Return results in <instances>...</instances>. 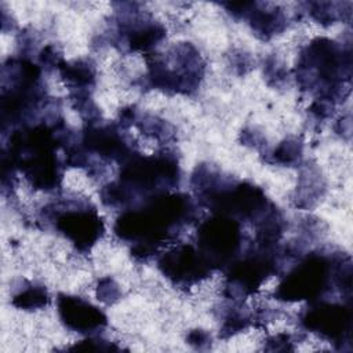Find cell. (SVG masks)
I'll list each match as a JSON object with an SVG mask.
<instances>
[{"mask_svg":"<svg viewBox=\"0 0 353 353\" xmlns=\"http://www.w3.org/2000/svg\"><path fill=\"white\" fill-rule=\"evenodd\" d=\"M255 1H240V3H222L226 11L234 18H245L252 10Z\"/></svg>","mask_w":353,"mask_h":353,"instance_id":"29","label":"cell"},{"mask_svg":"<svg viewBox=\"0 0 353 353\" xmlns=\"http://www.w3.org/2000/svg\"><path fill=\"white\" fill-rule=\"evenodd\" d=\"M148 84L168 94L194 92L204 76V61L190 43H178L167 54H148Z\"/></svg>","mask_w":353,"mask_h":353,"instance_id":"5","label":"cell"},{"mask_svg":"<svg viewBox=\"0 0 353 353\" xmlns=\"http://www.w3.org/2000/svg\"><path fill=\"white\" fill-rule=\"evenodd\" d=\"M97 298L105 305H113L121 298V290L112 277H102L97 284Z\"/></svg>","mask_w":353,"mask_h":353,"instance_id":"23","label":"cell"},{"mask_svg":"<svg viewBox=\"0 0 353 353\" xmlns=\"http://www.w3.org/2000/svg\"><path fill=\"white\" fill-rule=\"evenodd\" d=\"M334 108L335 105L332 102H330L328 99L324 98H316L313 101V103L309 108V112L319 120H324L328 119L330 116H332L334 113Z\"/></svg>","mask_w":353,"mask_h":353,"instance_id":"27","label":"cell"},{"mask_svg":"<svg viewBox=\"0 0 353 353\" xmlns=\"http://www.w3.org/2000/svg\"><path fill=\"white\" fill-rule=\"evenodd\" d=\"M301 325L327 339L338 350L352 345V306L313 301L299 316Z\"/></svg>","mask_w":353,"mask_h":353,"instance_id":"10","label":"cell"},{"mask_svg":"<svg viewBox=\"0 0 353 353\" xmlns=\"http://www.w3.org/2000/svg\"><path fill=\"white\" fill-rule=\"evenodd\" d=\"M139 11H120L117 34L128 51L149 52L165 37V28L148 18H141Z\"/></svg>","mask_w":353,"mask_h":353,"instance_id":"14","label":"cell"},{"mask_svg":"<svg viewBox=\"0 0 353 353\" xmlns=\"http://www.w3.org/2000/svg\"><path fill=\"white\" fill-rule=\"evenodd\" d=\"M41 216L81 252L90 251L105 232L97 208L84 200L68 199L51 203L43 208Z\"/></svg>","mask_w":353,"mask_h":353,"instance_id":"7","label":"cell"},{"mask_svg":"<svg viewBox=\"0 0 353 353\" xmlns=\"http://www.w3.org/2000/svg\"><path fill=\"white\" fill-rule=\"evenodd\" d=\"M352 51L327 37H316L306 44L295 66V79L301 90L316 94L334 105L350 94Z\"/></svg>","mask_w":353,"mask_h":353,"instance_id":"3","label":"cell"},{"mask_svg":"<svg viewBox=\"0 0 353 353\" xmlns=\"http://www.w3.org/2000/svg\"><path fill=\"white\" fill-rule=\"evenodd\" d=\"M292 336L290 334H277L266 341V350H294Z\"/></svg>","mask_w":353,"mask_h":353,"instance_id":"28","label":"cell"},{"mask_svg":"<svg viewBox=\"0 0 353 353\" xmlns=\"http://www.w3.org/2000/svg\"><path fill=\"white\" fill-rule=\"evenodd\" d=\"M280 247L261 248L254 243L248 251L234 259L226 269L223 295L234 302H241L258 291L262 283L283 269Z\"/></svg>","mask_w":353,"mask_h":353,"instance_id":"8","label":"cell"},{"mask_svg":"<svg viewBox=\"0 0 353 353\" xmlns=\"http://www.w3.org/2000/svg\"><path fill=\"white\" fill-rule=\"evenodd\" d=\"M76 139L61 116L50 121L21 125L11 131L3 154L19 170L26 181L39 190L54 192L59 189L63 167L57 149H65Z\"/></svg>","mask_w":353,"mask_h":353,"instance_id":"2","label":"cell"},{"mask_svg":"<svg viewBox=\"0 0 353 353\" xmlns=\"http://www.w3.org/2000/svg\"><path fill=\"white\" fill-rule=\"evenodd\" d=\"M245 18H248L255 34L263 40H268L283 32L287 25V18L283 10L277 6L266 7L255 3Z\"/></svg>","mask_w":353,"mask_h":353,"instance_id":"15","label":"cell"},{"mask_svg":"<svg viewBox=\"0 0 353 353\" xmlns=\"http://www.w3.org/2000/svg\"><path fill=\"white\" fill-rule=\"evenodd\" d=\"M197 216L194 201L185 193L164 192L130 207L116 219L114 234L132 244L131 255L146 262L176 240L181 229Z\"/></svg>","mask_w":353,"mask_h":353,"instance_id":"1","label":"cell"},{"mask_svg":"<svg viewBox=\"0 0 353 353\" xmlns=\"http://www.w3.org/2000/svg\"><path fill=\"white\" fill-rule=\"evenodd\" d=\"M62 61H63L62 55L58 52V50H57V47L54 44H47L39 52V63H40V66L44 68L48 72H51L54 69H58V66H59V63Z\"/></svg>","mask_w":353,"mask_h":353,"instance_id":"25","label":"cell"},{"mask_svg":"<svg viewBox=\"0 0 353 353\" xmlns=\"http://www.w3.org/2000/svg\"><path fill=\"white\" fill-rule=\"evenodd\" d=\"M138 119V112L135 110L134 106H127L120 110L119 113V121L116 123L120 128H128L132 124L137 123Z\"/></svg>","mask_w":353,"mask_h":353,"instance_id":"30","label":"cell"},{"mask_svg":"<svg viewBox=\"0 0 353 353\" xmlns=\"http://www.w3.org/2000/svg\"><path fill=\"white\" fill-rule=\"evenodd\" d=\"M320 179H321L320 172L313 167H309L306 168L305 172H302L301 183L298 186L299 193L296 197V205L310 207L312 203L319 199L321 193H320V189H316V188H323L320 183Z\"/></svg>","mask_w":353,"mask_h":353,"instance_id":"21","label":"cell"},{"mask_svg":"<svg viewBox=\"0 0 353 353\" xmlns=\"http://www.w3.org/2000/svg\"><path fill=\"white\" fill-rule=\"evenodd\" d=\"M57 307L63 325L79 334L94 335L108 324L106 314L99 307L76 295L58 294Z\"/></svg>","mask_w":353,"mask_h":353,"instance_id":"13","label":"cell"},{"mask_svg":"<svg viewBox=\"0 0 353 353\" xmlns=\"http://www.w3.org/2000/svg\"><path fill=\"white\" fill-rule=\"evenodd\" d=\"M11 303L22 310L43 309L50 303V295L44 285L28 283L12 295Z\"/></svg>","mask_w":353,"mask_h":353,"instance_id":"17","label":"cell"},{"mask_svg":"<svg viewBox=\"0 0 353 353\" xmlns=\"http://www.w3.org/2000/svg\"><path fill=\"white\" fill-rule=\"evenodd\" d=\"M58 70L70 91H90L95 84L97 70L90 59H76L72 62L62 61Z\"/></svg>","mask_w":353,"mask_h":353,"instance_id":"16","label":"cell"},{"mask_svg":"<svg viewBox=\"0 0 353 353\" xmlns=\"http://www.w3.org/2000/svg\"><path fill=\"white\" fill-rule=\"evenodd\" d=\"M68 350H120V347L106 339L90 335V338L68 347Z\"/></svg>","mask_w":353,"mask_h":353,"instance_id":"24","label":"cell"},{"mask_svg":"<svg viewBox=\"0 0 353 353\" xmlns=\"http://www.w3.org/2000/svg\"><path fill=\"white\" fill-rule=\"evenodd\" d=\"M346 3H334V1H312L306 3L309 7V14L321 25H331L339 19H343V14L350 17V8L343 10Z\"/></svg>","mask_w":353,"mask_h":353,"instance_id":"18","label":"cell"},{"mask_svg":"<svg viewBox=\"0 0 353 353\" xmlns=\"http://www.w3.org/2000/svg\"><path fill=\"white\" fill-rule=\"evenodd\" d=\"M241 142L244 145H252L254 148L263 145V137L254 130H243L241 131Z\"/></svg>","mask_w":353,"mask_h":353,"instance_id":"31","label":"cell"},{"mask_svg":"<svg viewBox=\"0 0 353 353\" xmlns=\"http://www.w3.org/2000/svg\"><path fill=\"white\" fill-rule=\"evenodd\" d=\"M135 125L143 135L150 137L159 142L171 141V139H174V135H175L171 124H168L165 120L159 119L157 116H152V114H143L142 117L138 116Z\"/></svg>","mask_w":353,"mask_h":353,"instance_id":"19","label":"cell"},{"mask_svg":"<svg viewBox=\"0 0 353 353\" xmlns=\"http://www.w3.org/2000/svg\"><path fill=\"white\" fill-rule=\"evenodd\" d=\"M196 237L197 250L212 270H225L237 259L244 239L240 222L223 214H215L203 221Z\"/></svg>","mask_w":353,"mask_h":353,"instance_id":"9","label":"cell"},{"mask_svg":"<svg viewBox=\"0 0 353 353\" xmlns=\"http://www.w3.org/2000/svg\"><path fill=\"white\" fill-rule=\"evenodd\" d=\"M302 149V141L295 137H290L277 145V148L270 153V159H268V161L281 165H296L301 163Z\"/></svg>","mask_w":353,"mask_h":353,"instance_id":"20","label":"cell"},{"mask_svg":"<svg viewBox=\"0 0 353 353\" xmlns=\"http://www.w3.org/2000/svg\"><path fill=\"white\" fill-rule=\"evenodd\" d=\"M341 254L310 252L280 281L274 298L284 302L317 301L335 287V269Z\"/></svg>","mask_w":353,"mask_h":353,"instance_id":"6","label":"cell"},{"mask_svg":"<svg viewBox=\"0 0 353 353\" xmlns=\"http://www.w3.org/2000/svg\"><path fill=\"white\" fill-rule=\"evenodd\" d=\"M236 303L237 305L230 307L223 317V323L219 331V336L223 339H228L229 336L245 330L250 325V321H251L250 316L247 314L245 310H243L239 306L240 302H236Z\"/></svg>","mask_w":353,"mask_h":353,"instance_id":"22","label":"cell"},{"mask_svg":"<svg viewBox=\"0 0 353 353\" xmlns=\"http://www.w3.org/2000/svg\"><path fill=\"white\" fill-rule=\"evenodd\" d=\"M181 170L178 159L170 150L152 156H142L135 152L121 164L117 179V183L128 197L130 207H134L137 199L146 200L154 194L170 192L178 188Z\"/></svg>","mask_w":353,"mask_h":353,"instance_id":"4","label":"cell"},{"mask_svg":"<svg viewBox=\"0 0 353 353\" xmlns=\"http://www.w3.org/2000/svg\"><path fill=\"white\" fill-rule=\"evenodd\" d=\"M157 268L176 287H192L211 274V268L190 244H179L157 258Z\"/></svg>","mask_w":353,"mask_h":353,"instance_id":"11","label":"cell"},{"mask_svg":"<svg viewBox=\"0 0 353 353\" xmlns=\"http://www.w3.org/2000/svg\"><path fill=\"white\" fill-rule=\"evenodd\" d=\"M186 342L197 350H207L211 346V335L201 328H196L188 334Z\"/></svg>","mask_w":353,"mask_h":353,"instance_id":"26","label":"cell"},{"mask_svg":"<svg viewBox=\"0 0 353 353\" xmlns=\"http://www.w3.org/2000/svg\"><path fill=\"white\" fill-rule=\"evenodd\" d=\"M84 149L95 153L106 161H117L120 165L134 153V146L121 134L117 124H90L84 127L81 139Z\"/></svg>","mask_w":353,"mask_h":353,"instance_id":"12","label":"cell"}]
</instances>
